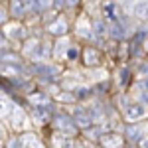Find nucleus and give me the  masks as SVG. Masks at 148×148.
I'll return each mask as SVG.
<instances>
[{
    "label": "nucleus",
    "instance_id": "obj_21",
    "mask_svg": "<svg viewBox=\"0 0 148 148\" xmlns=\"http://www.w3.org/2000/svg\"><path fill=\"white\" fill-rule=\"evenodd\" d=\"M8 146L10 148H22L24 144H22V138H12L10 142H8Z\"/></svg>",
    "mask_w": 148,
    "mask_h": 148
},
{
    "label": "nucleus",
    "instance_id": "obj_30",
    "mask_svg": "<svg viewBox=\"0 0 148 148\" xmlns=\"http://www.w3.org/2000/svg\"><path fill=\"white\" fill-rule=\"evenodd\" d=\"M101 148H103V146H101Z\"/></svg>",
    "mask_w": 148,
    "mask_h": 148
},
{
    "label": "nucleus",
    "instance_id": "obj_22",
    "mask_svg": "<svg viewBox=\"0 0 148 148\" xmlns=\"http://www.w3.org/2000/svg\"><path fill=\"white\" fill-rule=\"evenodd\" d=\"M138 103H142L144 107H148V91H140V97H138Z\"/></svg>",
    "mask_w": 148,
    "mask_h": 148
},
{
    "label": "nucleus",
    "instance_id": "obj_17",
    "mask_svg": "<svg viewBox=\"0 0 148 148\" xmlns=\"http://www.w3.org/2000/svg\"><path fill=\"white\" fill-rule=\"evenodd\" d=\"M56 99H57V101H61V103H75V101H77V95L71 93V91H63V93H59Z\"/></svg>",
    "mask_w": 148,
    "mask_h": 148
},
{
    "label": "nucleus",
    "instance_id": "obj_24",
    "mask_svg": "<svg viewBox=\"0 0 148 148\" xmlns=\"http://www.w3.org/2000/svg\"><path fill=\"white\" fill-rule=\"evenodd\" d=\"M53 8H56V10L65 8V0H53Z\"/></svg>",
    "mask_w": 148,
    "mask_h": 148
},
{
    "label": "nucleus",
    "instance_id": "obj_14",
    "mask_svg": "<svg viewBox=\"0 0 148 148\" xmlns=\"http://www.w3.org/2000/svg\"><path fill=\"white\" fill-rule=\"evenodd\" d=\"M91 26H93V34H95V38H103V34H107V32H109V26L105 24V18L95 20Z\"/></svg>",
    "mask_w": 148,
    "mask_h": 148
},
{
    "label": "nucleus",
    "instance_id": "obj_11",
    "mask_svg": "<svg viewBox=\"0 0 148 148\" xmlns=\"http://www.w3.org/2000/svg\"><path fill=\"white\" fill-rule=\"evenodd\" d=\"M69 40L63 36V38H57L56 46H53V57H61V56H67V49H69Z\"/></svg>",
    "mask_w": 148,
    "mask_h": 148
},
{
    "label": "nucleus",
    "instance_id": "obj_9",
    "mask_svg": "<svg viewBox=\"0 0 148 148\" xmlns=\"http://www.w3.org/2000/svg\"><path fill=\"white\" fill-rule=\"evenodd\" d=\"M4 36L6 38H14V40H26V28L22 24H8L4 26Z\"/></svg>",
    "mask_w": 148,
    "mask_h": 148
},
{
    "label": "nucleus",
    "instance_id": "obj_28",
    "mask_svg": "<svg viewBox=\"0 0 148 148\" xmlns=\"http://www.w3.org/2000/svg\"><path fill=\"white\" fill-rule=\"evenodd\" d=\"M144 49L148 51V38H146V42H144Z\"/></svg>",
    "mask_w": 148,
    "mask_h": 148
},
{
    "label": "nucleus",
    "instance_id": "obj_4",
    "mask_svg": "<svg viewBox=\"0 0 148 148\" xmlns=\"http://www.w3.org/2000/svg\"><path fill=\"white\" fill-rule=\"evenodd\" d=\"M125 116L126 121H130V123H134V121H140V119H144L146 116V107L142 105V103H128L125 107Z\"/></svg>",
    "mask_w": 148,
    "mask_h": 148
},
{
    "label": "nucleus",
    "instance_id": "obj_20",
    "mask_svg": "<svg viewBox=\"0 0 148 148\" xmlns=\"http://www.w3.org/2000/svg\"><path fill=\"white\" fill-rule=\"evenodd\" d=\"M128 77H130V69L123 67V69H121V85H123V87L128 83Z\"/></svg>",
    "mask_w": 148,
    "mask_h": 148
},
{
    "label": "nucleus",
    "instance_id": "obj_12",
    "mask_svg": "<svg viewBox=\"0 0 148 148\" xmlns=\"http://www.w3.org/2000/svg\"><path fill=\"white\" fill-rule=\"evenodd\" d=\"M53 8V0H32V10L36 14H46Z\"/></svg>",
    "mask_w": 148,
    "mask_h": 148
},
{
    "label": "nucleus",
    "instance_id": "obj_23",
    "mask_svg": "<svg viewBox=\"0 0 148 148\" xmlns=\"http://www.w3.org/2000/svg\"><path fill=\"white\" fill-rule=\"evenodd\" d=\"M138 85H140L142 91H148V77H142V79L138 81Z\"/></svg>",
    "mask_w": 148,
    "mask_h": 148
},
{
    "label": "nucleus",
    "instance_id": "obj_13",
    "mask_svg": "<svg viewBox=\"0 0 148 148\" xmlns=\"http://www.w3.org/2000/svg\"><path fill=\"white\" fill-rule=\"evenodd\" d=\"M77 36L79 38H85V40H91V38H95V34H93V26H89V24L85 22V20H79V24H77Z\"/></svg>",
    "mask_w": 148,
    "mask_h": 148
},
{
    "label": "nucleus",
    "instance_id": "obj_16",
    "mask_svg": "<svg viewBox=\"0 0 148 148\" xmlns=\"http://www.w3.org/2000/svg\"><path fill=\"white\" fill-rule=\"evenodd\" d=\"M132 14H134V16H146L148 14V2H144V0L136 2L134 8H132Z\"/></svg>",
    "mask_w": 148,
    "mask_h": 148
},
{
    "label": "nucleus",
    "instance_id": "obj_1",
    "mask_svg": "<svg viewBox=\"0 0 148 148\" xmlns=\"http://www.w3.org/2000/svg\"><path fill=\"white\" fill-rule=\"evenodd\" d=\"M51 123L56 126V130L59 134H63V136H73V134H77V123L73 121V116L71 114H65V113H53L51 116Z\"/></svg>",
    "mask_w": 148,
    "mask_h": 148
},
{
    "label": "nucleus",
    "instance_id": "obj_25",
    "mask_svg": "<svg viewBox=\"0 0 148 148\" xmlns=\"http://www.w3.org/2000/svg\"><path fill=\"white\" fill-rule=\"evenodd\" d=\"M65 6L67 8H77L79 6V0H65Z\"/></svg>",
    "mask_w": 148,
    "mask_h": 148
},
{
    "label": "nucleus",
    "instance_id": "obj_19",
    "mask_svg": "<svg viewBox=\"0 0 148 148\" xmlns=\"http://www.w3.org/2000/svg\"><path fill=\"white\" fill-rule=\"evenodd\" d=\"M65 57H67L69 61H75V59L79 57V49H77L75 46H71V47L67 49V56H65Z\"/></svg>",
    "mask_w": 148,
    "mask_h": 148
},
{
    "label": "nucleus",
    "instance_id": "obj_26",
    "mask_svg": "<svg viewBox=\"0 0 148 148\" xmlns=\"http://www.w3.org/2000/svg\"><path fill=\"white\" fill-rule=\"evenodd\" d=\"M0 16H2V26H6V4H2V10H0Z\"/></svg>",
    "mask_w": 148,
    "mask_h": 148
},
{
    "label": "nucleus",
    "instance_id": "obj_27",
    "mask_svg": "<svg viewBox=\"0 0 148 148\" xmlns=\"http://www.w3.org/2000/svg\"><path fill=\"white\" fill-rule=\"evenodd\" d=\"M138 148H148V138H142V140L138 142Z\"/></svg>",
    "mask_w": 148,
    "mask_h": 148
},
{
    "label": "nucleus",
    "instance_id": "obj_10",
    "mask_svg": "<svg viewBox=\"0 0 148 148\" xmlns=\"http://www.w3.org/2000/svg\"><path fill=\"white\" fill-rule=\"evenodd\" d=\"M126 138L130 140V142H140L142 138H144V134H142V126L140 125H128L126 126Z\"/></svg>",
    "mask_w": 148,
    "mask_h": 148
},
{
    "label": "nucleus",
    "instance_id": "obj_3",
    "mask_svg": "<svg viewBox=\"0 0 148 148\" xmlns=\"http://www.w3.org/2000/svg\"><path fill=\"white\" fill-rule=\"evenodd\" d=\"M71 116H73V121L77 123V126L89 128V126L93 125V116H91V113H89V109H87V107H73Z\"/></svg>",
    "mask_w": 148,
    "mask_h": 148
},
{
    "label": "nucleus",
    "instance_id": "obj_8",
    "mask_svg": "<svg viewBox=\"0 0 148 148\" xmlns=\"http://www.w3.org/2000/svg\"><path fill=\"white\" fill-rule=\"evenodd\" d=\"M99 142H101L103 148H123V136L121 134H116V132H107V134H103L99 138Z\"/></svg>",
    "mask_w": 148,
    "mask_h": 148
},
{
    "label": "nucleus",
    "instance_id": "obj_7",
    "mask_svg": "<svg viewBox=\"0 0 148 148\" xmlns=\"http://www.w3.org/2000/svg\"><path fill=\"white\" fill-rule=\"evenodd\" d=\"M67 30H69V24L63 16H57L56 22H51L47 26V32L51 36H56V38H63V36L67 34Z\"/></svg>",
    "mask_w": 148,
    "mask_h": 148
},
{
    "label": "nucleus",
    "instance_id": "obj_18",
    "mask_svg": "<svg viewBox=\"0 0 148 148\" xmlns=\"http://www.w3.org/2000/svg\"><path fill=\"white\" fill-rule=\"evenodd\" d=\"M101 126H89V128H85V136H89V138H101Z\"/></svg>",
    "mask_w": 148,
    "mask_h": 148
},
{
    "label": "nucleus",
    "instance_id": "obj_6",
    "mask_svg": "<svg viewBox=\"0 0 148 148\" xmlns=\"http://www.w3.org/2000/svg\"><path fill=\"white\" fill-rule=\"evenodd\" d=\"M81 57H83L85 67H97V65H101V51L97 47H85Z\"/></svg>",
    "mask_w": 148,
    "mask_h": 148
},
{
    "label": "nucleus",
    "instance_id": "obj_5",
    "mask_svg": "<svg viewBox=\"0 0 148 148\" xmlns=\"http://www.w3.org/2000/svg\"><path fill=\"white\" fill-rule=\"evenodd\" d=\"M107 36L114 40V42H123L126 38V28H125V22H121V20H113V22H109V32Z\"/></svg>",
    "mask_w": 148,
    "mask_h": 148
},
{
    "label": "nucleus",
    "instance_id": "obj_29",
    "mask_svg": "<svg viewBox=\"0 0 148 148\" xmlns=\"http://www.w3.org/2000/svg\"><path fill=\"white\" fill-rule=\"evenodd\" d=\"M146 22H148V14H146Z\"/></svg>",
    "mask_w": 148,
    "mask_h": 148
},
{
    "label": "nucleus",
    "instance_id": "obj_2",
    "mask_svg": "<svg viewBox=\"0 0 148 148\" xmlns=\"http://www.w3.org/2000/svg\"><path fill=\"white\" fill-rule=\"evenodd\" d=\"M59 69L57 65H49V63H44V61H34L32 63V73L42 77V79H56L59 75Z\"/></svg>",
    "mask_w": 148,
    "mask_h": 148
},
{
    "label": "nucleus",
    "instance_id": "obj_15",
    "mask_svg": "<svg viewBox=\"0 0 148 148\" xmlns=\"http://www.w3.org/2000/svg\"><path fill=\"white\" fill-rule=\"evenodd\" d=\"M34 107H42V105H49V99H47V95L44 93H32L30 97H28Z\"/></svg>",
    "mask_w": 148,
    "mask_h": 148
}]
</instances>
